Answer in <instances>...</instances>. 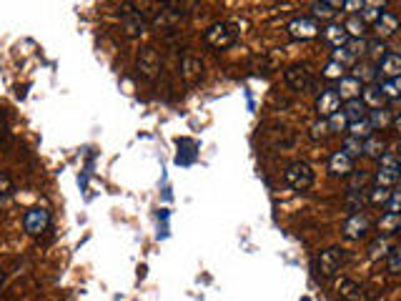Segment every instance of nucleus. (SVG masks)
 <instances>
[{
    "label": "nucleus",
    "mask_w": 401,
    "mask_h": 301,
    "mask_svg": "<svg viewBox=\"0 0 401 301\" xmlns=\"http://www.w3.org/2000/svg\"><path fill=\"white\" fill-rule=\"evenodd\" d=\"M346 261V254L344 249H338V246H329L319 254V256L313 258V271L319 279H333V276L341 271Z\"/></svg>",
    "instance_id": "1"
},
{
    "label": "nucleus",
    "mask_w": 401,
    "mask_h": 301,
    "mask_svg": "<svg viewBox=\"0 0 401 301\" xmlns=\"http://www.w3.org/2000/svg\"><path fill=\"white\" fill-rule=\"evenodd\" d=\"M203 40H206V43L211 45V48L226 50V48H231V45L238 40V31L233 28L231 23L221 20V23H213L211 28H208V31L203 33Z\"/></svg>",
    "instance_id": "2"
},
{
    "label": "nucleus",
    "mask_w": 401,
    "mask_h": 301,
    "mask_svg": "<svg viewBox=\"0 0 401 301\" xmlns=\"http://www.w3.org/2000/svg\"><path fill=\"white\" fill-rule=\"evenodd\" d=\"M283 178H286V183L294 188V191H308V188L313 186V178H316V176H313V169L306 161H294L286 166Z\"/></svg>",
    "instance_id": "3"
},
{
    "label": "nucleus",
    "mask_w": 401,
    "mask_h": 301,
    "mask_svg": "<svg viewBox=\"0 0 401 301\" xmlns=\"http://www.w3.org/2000/svg\"><path fill=\"white\" fill-rule=\"evenodd\" d=\"M286 31L288 36L296 38V40H311V38H316L321 33V25L319 20H313L311 15H299V18H294L286 25Z\"/></svg>",
    "instance_id": "4"
},
{
    "label": "nucleus",
    "mask_w": 401,
    "mask_h": 301,
    "mask_svg": "<svg viewBox=\"0 0 401 301\" xmlns=\"http://www.w3.org/2000/svg\"><path fill=\"white\" fill-rule=\"evenodd\" d=\"M48 226H50V211L48 208H31V211H25L23 216V229L28 236H40V233L48 231Z\"/></svg>",
    "instance_id": "5"
},
{
    "label": "nucleus",
    "mask_w": 401,
    "mask_h": 301,
    "mask_svg": "<svg viewBox=\"0 0 401 301\" xmlns=\"http://www.w3.org/2000/svg\"><path fill=\"white\" fill-rule=\"evenodd\" d=\"M283 78H286L288 88H291V91H299V93L311 91L313 83H316V78H313V73H311V68H308V65H291Z\"/></svg>",
    "instance_id": "6"
},
{
    "label": "nucleus",
    "mask_w": 401,
    "mask_h": 301,
    "mask_svg": "<svg viewBox=\"0 0 401 301\" xmlns=\"http://www.w3.org/2000/svg\"><path fill=\"white\" fill-rule=\"evenodd\" d=\"M336 291L341 301H374V294L363 284L354 281V279H341L336 284Z\"/></svg>",
    "instance_id": "7"
},
{
    "label": "nucleus",
    "mask_w": 401,
    "mask_h": 301,
    "mask_svg": "<svg viewBox=\"0 0 401 301\" xmlns=\"http://www.w3.org/2000/svg\"><path fill=\"white\" fill-rule=\"evenodd\" d=\"M369 219H366V213H354V216H349V219L344 221V226H341V233H344L349 241H361V238L369 236Z\"/></svg>",
    "instance_id": "8"
},
{
    "label": "nucleus",
    "mask_w": 401,
    "mask_h": 301,
    "mask_svg": "<svg viewBox=\"0 0 401 301\" xmlns=\"http://www.w3.org/2000/svg\"><path fill=\"white\" fill-rule=\"evenodd\" d=\"M338 106H341V98L333 88H326L321 91L319 98H316V113H319V118H331L333 113H338Z\"/></svg>",
    "instance_id": "9"
},
{
    "label": "nucleus",
    "mask_w": 401,
    "mask_h": 301,
    "mask_svg": "<svg viewBox=\"0 0 401 301\" xmlns=\"http://www.w3.org/2000/svg\"><path fill=\"white\" fill-rule=\"evenodd\" d=\"M138 73L146 75V78H156L158 70H161V58H158V53L153 48H143L141 53H138Z\"/></svg>",
    "instance_id": "10"
},
{
    "label": "nucleus",
    "mask_w": 401,
    "mask_h": 301,
    "mask_svg": "<svg viewBox=\"0 0 401 301\" xmlns=\"http://www.w3.org/2000/svg\"><path fill=\"white\" fill-rule=\"evenodd\" d=\"M329 171L336 178H346V176L354 173V158L346 156L344 150H336L331 158H329Z\"/></svg>",
    "instance_id": "11"
},
{
    "label": "nucleus",
    "mask_w": 401,
    "mask_h": 301,
    "mask_svg": "<svg viewBox=\"0 0 401 301\" xmlns=\"http://www.w3.org/2000/svg\"><path fill=\"white\" fill-rule=\"evenodd\" d=\"M321 38H324L326 43L331 45V48H344L346 43H349V33H346V28L344 25H338V23H329L321 31Z\"/></svg>",
    "instance_id": "12"
},
{
    "label": "nucleus",
    "mask_w": 401,
    "mask_h": 301,
    "mask_svg": "<svg viewBox=\"0 0 401 301\" xmlns=\"http://www.w3.org/2000/svg\"><path fill=\"white\" fill-rule=\"evenodd\" d=\"M333 91H336L341 100H354V98H361L363 88H361V83L354 78V75H344V78L338 81V86L333 88Z\"/></svg>",
    "instance_id": "13"
},
{
    "label": "nucleus",
    "mask_w": 401,
    "mask_h": 301,
    "mask_svg": "<svg viewBox=\"0 0 401 301\" xmlns=\"http://www.w3.org/2000/svg\"><path fill=\"white\" fill-rule=\"evenodd\" d=\"M379 73H382L386 81L401 78V53H386L384 61L379 63Z\"/></svg>",
    "instance_id": "14"
},
{
    "label": "nucleus",
    "mask_w": 401,
    "mask_h": 301,
    "mask_svg": "<svg viewBox=\"0 0 401 301\" xmlns=\"http://www.w3.org/2000/svg\"><path fill=\"white\" fill-rule=\"evenodd\" d=\"M376 28V36H379V40H386V38H391L396 31H399V20H396L394 13H382V18L374 23Z\"/></svg>",
    "instance_id": "15"
},
{
    "label": "nucleus",
    "mask_w": 401,
    "mask_h": 301,
    "mask_svg": "<svg viewBox=\"0 0 401 301\" xmlns=\"http://www.w3.org/2000/svg\"><path fill=\"white\" fill-rule=\"evenodd\" d=\"M313 20H331L338 13V8H344V0H321V3H313Z\"/></svg>",
    "instance_id": "16"
},
{
    "label": "nucleus",
    "mask_w": 401,
    "mask_h": 301,
    "mask_svg": "<svg viewBox=\"0 0 401 301\" xmlns=\"http://www.w3.org/2000/svg\"><path fill=\"white\" fill-rule=\"evenodd\" d=\"M351 75H354L359 83H371V86H374V81L379 78V68L369 61H359L356 65H354V73Z\"/></svg>",
    "instance_id": "17"
},
{
    "label": "nucleus",
    "mask_w": 401,
    "mask_h": 301,
    "mask_svg": "<svg viewBox=\"0 0 401 301\" xmlns=\"http://www.w3.org/2000/svg\"><path fill=\"white\" fill-rule=\"evenodd\" d=\"M123 31L128 33V36H141V33H146V18L141 15V13L136 10H128L123 15Z\"/></svg>",
    "instance_id": "18"
},
{
    "label": "nucleus",
    "mask_w": 401,
    "mask_h": 301,
    "mask_svg": "<svg viewBox=\"0 0 401 301\" xmlns=\"http://www.w3.org/2000/svg\"><path fill=\"white\" fill-rule=\"evenodd\" d=\"M391 251H394V246H391V241H388V236H379L371 241L369 246V256L374 258V261H379V258H388L391 256Z\"/></svg>",
    "instance_id": "19"
},
{
    "label": "nucleus",
    "mask_w": 401,
    "mask_h": 301,
    "mask_svg": "<svg viewBox=\"0 0 401 301\" xmlns=\"http://www.w3.org/2000/svg\"><path fill=\"white\" fill-rule=\"evenodd\" d=\"M346 211H349V216H354V213H361L363 206L369 203V191H349L346 194Z\"/></svg>",
    "instance_id": "20"
},
{
    "label": "nucleus",
    "mask_w": 401,
    "mask_h": 301,
    "mask_svg": "<svg viewBox=\"0 0 401 301\" xmlns=\"http://www.w3.org/2000/svg\"><path fill=\"white\" fill-rule=\"evenodd\" d=\"M361 100L366 108H384V103H386V95L382 93V88L379 86H366L361 91Z\"/></svg>",
    "instance_id": "21"
},
{
    "label": "nucleus",
    "mask_w": 401,
    "mask_h": 301,
    "mask_svg": "<svg viewBox=\"0 0 401 301\" xmlns=\"http://www.w3.org/2000/svg\"><path fill=\"white\" fill-rule=\"evenodd\" d=\"M346 116V121L349 123H356V121H363L366 118V106H363L361 98H354V100H346L344 111H341Z\"/></svg>",
    "instance_id": "22"
},
{
    "label": "nucleus",
    "mask_w": 401,
    "mask_h": 301,
    "mask_svg": "<svg viewBox=\"0 0 401 301\" xmlns=\"http://www.w3.org/2000/svg\"><path fill=\"white\" fill-rule=\"evenodd\" d=\"M379 231L382 236H391V233H399L401 231V213H384L379 219Z\"/></svg>",
    "instance_id": "23"
},
{
    "label": "nucleus",
    "mask_w": 401,
    "mask_h": 301,
    "mask_svg": "<svg viewBox=\"0 0 401 301\" xmlns=\"http://www.w3.org/2000/svg\"><path fill=\"white\" fill-rule=\"evenodd\" d=\"M363 153H366L369 158H376V161H379V158L386 153V141L379 136L366 138V141H363Z\"/></svg>",
    "instance_id": "24"
},
{
    "label": "nucleus",
    "mask_w": 401,
    "mask_h": 301,
    "mask_svg": "<svg viewBox=\"0 0 401 301\" xmlns=\"http://www.w3.org/2000/svg\"><path fill=\"white\" fill-rule=\"evenodd\" d=\"M384 8H386V3H363L359 18H361L363 23H376V20L382 18Z\"/></svg>",
    "instance_id": "25"
},
{
    "label": "nucleus",
    "mask_w": 401,
    "mask_h": 301,
    "mask_svg": "<svg viewBox=\"0 0 401 301\" xmlns=\"http://www.w3.org/2000/svg\"><path fill=\"white\" fill-rule=\"evenodd\" d=\"M349 136L356 138V141H366V138L374 136V128H371L369 118L356 121V123H349Z\"/></svg>",
    "instance_id": "26"
},
{
    "label": "nucleus",
    "mask_w": 401,
    "mask_h": 301,
    "mask_svg": "<svg viewBox=\"0 0 401 301\" xmlns=\"http://www.w3.org/2000/svg\"><path fill=\"white\" fill-rule=\"evenodd\" d=\"M396 181H399V171L382 169V166H379V171L374 173V183H376V186H382V188L396 186Z\"/></svg>",
    "instance_id": "27"
},
{
    "label": "nucleus",
    "mask_w": 401,
    "mask_h": 301,
    "mask_svg": "<svg viewBox=\"0 0 401 301\" xmlns=\"http://www.w3.org/2000/svg\"><path fill=\"white\" fill-rule=\"evenodd\" d=\"M369 123H371V128H386L388 123H394V118L388 116V111L386 108H376V111H371V116H369Z\"/></svg>",
    "instance_id": "28"
},
{
    "label": "nucleus",
    "mask_w": 401,
    "mask_h": 301,
    "mask_svg": "<svg viewBox=\"0 0 401 301\" xmlns=\"http://www.w3.org/2000/svg\"><path fill=\"white\" fill-rule=\"evenodd\" d=\"M388 199H391V191H388V188L374 186L369 191V203H371V206H386Z\"/></svg>",
    "instance_id": "29"
},
{
    "label": "nucleus",
    "mask_w": 401,
    "mask_h": 301,
    "mask_svg": "<svg viewBox=\"0 0 401 301\" xmlns=\"http://www.w3.org/2000/svg\"><path fill=\"white\" fill-rule=\"evenodd\" d=\"M346 33H349V38H354V40H363V33H366V23H363L361 18H351L349 23L344 25Z\"/></svg>",
    "instance_id": "30"
},
{
    "label": "nucleus",
    "mask_w": 401,
    "mask_h": 301,
    "mask_svg": "<svg viewBox=\"0 0 401 301\" xmlns=\"http://www.w3.org/2000/svg\"><path fill=\"white\" fill-rule=\"evenodd\" d=\"M331 136V125H329V121L326 118H319L316 123L311 125V138L313 141H324V138Z\"/></svg>",
    "instance_id": "31"
},
{
    "label": "nucleus",
    "mask_w": 401,
    "mask_h": 301,
    "mask_svg": "<svg viewBox=\"0 0 401 301\" xmlns=\"http://www.w3.org/2000/svg\"><path fill=\"white\" fill-rule=\"evenodd\" d=\"M366 53H369L371 61H384V56H386V45H384V40H371V43H366Z\"/></svg>",
    "instance_id": "32"
},
{
    "label": "nucleus",
    "mask_w": 401,
    "mask_h": 301,
    "mask_svg": "<svg viewBox=\"0 0 401 301\" xmlns=\"http://www.w3.org/2000/svg\"><path fill=\"white\" fill-rule=\"evenodd\" d=\"M382 93L386 98H401V78H394V81H384L382 86Z\"/></svg>",
    "instance_id": "33"
},
{
    "label": "nucleus",
    "mask_w": 401,
    "mask_h": 301,
    "mask_svg": "<svg viewBox=\"0 0 401 301\" xmlns=\"http://www.w3.org/2000/svg\"><path fill=\"white\" fill-rule=\"evenodd\" d=\"M344 65H341V63H336V61H329L326 63V68H324V75L326 78H331V81H341V78H344Z\"/></svg>",
    "instance_id": "34"
},
{
    "label": "nucleus",
    "mask_w": 401,
    "mask_h": 301,
    "mask_svg": "<svg viewBox=\"0 0 401 301\" xmlns=\"http://www.w3.org/2000/svg\"><path fill=\"white\" fill-rule=\"evenodd\" d=\"M344 153H346V156H351V158L361 156V153H363V141H356V138L349 136L344 141Z\"/></svg>",
    "instance_id": "35"
},
{
    "label": "nucleus",
    "mask_w": 401,
    "mask_h": 301,
    "mask_svg": "<svg viewBox=\"0 0 401 301\" xmlns=\"http://www.w3.org/2000/svg\"><path fill=\"white\" fill-rule=\"evenodd\" d=\"M326 121H329V125H331V133H341L346 128V123H349V121H346V116L341 111L333 113L331 118H326Z\"/></svg>",
    "instance_id": "36"
},
{
    "label": "nucleus",
    "mask_w": 401,
    "mask_h": 301,
    "mask_svg": "<svg viewBox=\"0 0 401 301\" xmlns=\"http://www.w3.org/2000/svg\"><path fill=\"white\" fill-rule=\"evenodd\" d=\"M386 263H388V271L401 274V246H396V249L391 251V256L386 258Z\"/></svg>",
    "instance_id": "37"
},
{
    "label": "nucleus",
    "mask_w": 401,
    "mask_h": 301,
    "mask_svg": "<svg viewBox=\"0 0 401 301\" xmlns=\"http://www.w3.org/2000/svg\"><path fill=\"white\" fill-rule=\"evenodd\" d=\"M366 181H369V176L366 173H351V183H349V191H366Z\"/></svg>",
    "instance_id": "38"
},
{
    "label": "nucleus",
    "mask_w": 401,
    "mask_h": 301,
    "mask_svg": "<svg viewBox=\"0 0 401 301\" xmlns=\"http://www.w3.org/2000/svg\"><path fill=\"white\" fill-rule=\"evenodd\" d=\"M379 163H382V169H391V171H399V156L396 153H384L382 158H379Z\"/></svg>",
    "instance_id": "39"
},
{
    "label": "nucleus",
    "mask_w": 401,
    "mask_h": 301,
    "mask_svg": "<svg viewBox=\"0 0 401 301\" xmlns=\"http://www.w3.org/2000/svg\"><path fill=\"white\" fill-rule=\"evenodd\" d=\"M386 211L388 213H401V188L399 191H391V199L386 203Z\"/></svg>",
    "instance_id": "40"
},
{
    "label": "nucleus",
    "mask_w": 401,
    "mask_h": 301,
    "mask_svg": "<svg viewBox=\"0 0 401 301\" xmlns=\"http://www.w3.org/2000/svg\"><path fill=\"white\" fill-rule=\"evenodd\" d=\"M13 194V181H10V176L6 173H0V199H6V196Z\"/></svg>",
    "instance_id": "41"
},
{
    "label": "nucleus",
    "mask_w": 401,
    "mask_h": 301,
    "mask_svg": "<svg viewBox=\"0 0 401 301\" xmlns=\"http://www.w3.org/2000/svg\"><path fill=\"white\" fill-rule=\"evenodd\" d=\"M344 8H346L349 13H361L363 0H344Z\"/></svg>",
    "instance_id": "42"
},
{
    "label": "nucleus",
    "mask_w": 401,
    "mask_h": 301,
    "mask_svg": "<svg viewBox=\"0 0 401 301\" xmlns=\"http://www.w3.org/2000/svg\"><path fill=\"white\" fill-rule=\"evenodd\" d=\"M6 131H8V116H6V111L0 108V138L6 136Z\"/></svg>",
    "instance_id": "43"
},
{
    "label": "nucleus",
    "mask_w": 401,
    "mask_h": 301,
    "mask_svg": "<svg viewBox=\"0 0 401 301\" xmlns=\"http://www.w3.org/2000/svg\"><path fill=\"white\" fill-rule=\"evenodd\" d=\"M394 125H396V131L401 133V113H399V116H396V118H394Z\"/></svg>",
    "instance_id": "44"
},
{
    "label": "nucleus",
    "mask_w": 401,
    "mask_h": 301,
    "mask_svg": "<svg viewBox=\"0 0 401 301\" xmlns=\"http://www.w3.org/2000/svg\"><path fill=\"white\" fill-rule=\"evenodd\" d=\"M3 284H6V271L0 269V286H3Z\"/></svg>",
    "instance_id": "45"
},
{
    "label": "nucleus",
    "mask_w": 401,
    "mask_h": 301,
    "mask_svg": "<svg viewBox=\"0 0 401 301\" xmlns=\"http://www.w3.org/2000/svg\"><path fill=\"white\" fill-rule=\"evenodd\" d=\"M399 153H401V141H399Z\"/></svg>",
    "instance_id": "46"
},
{
    "label": "nucleus",
    "mask_w": 401,
    "mask_h": 301,
    "mask_svg": "<svg viewBox=\"0 0 401 301\" xmlns=\"http://www.w3.org/2000/svg\"><path fill=\"white\" fill-rule=\"evenodd\" d=\"M399 176H401V163H399Z\"/></svg>",
    "instance_id": "47"
}]
</instances>
